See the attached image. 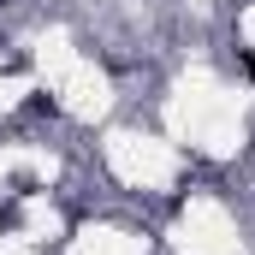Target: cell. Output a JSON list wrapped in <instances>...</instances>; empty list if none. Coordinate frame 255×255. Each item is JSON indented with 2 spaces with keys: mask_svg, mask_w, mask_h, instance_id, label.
<instances>
[{
  "mask_svg": "<svg viewBox=\"0 0 255 255\" xmlns=\"http://www.w3.org/2000/svg\"><path fill=\"white\" fill-rule=\"evenodd\" d=\"M0 6H6V0H0Z\"/></svg>",
  "mask_w": 255,
  "mask_h": 255,
  "instance_id": "6da1fadb",
  "label": "cell"
}]
</instances>
